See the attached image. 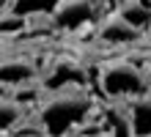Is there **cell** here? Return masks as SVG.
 I'll return each mask as SVG.
<instances>
[{"label": "cell", "instance_id": "obj_8", "mask_svg": "<svg viewBox=\"0 0 151 137\" xmlns=\"http://www.w3.org/2000/svg\"><path fill=\"white\" fill-rule=\"evenodd\" d=\"M25 104H19L17 99L6 90L3 102H0V129H3V134H14V129L19 126L25 118H28V113H25Z\"/></svg>", "mask_w": 151, "mask_h": 137}, {"label": "cell", "instance_id": "obj_10", "mask_svg": "<svg viewBox=\"0 0 151 137\" xmlns=\"http://www.w3.org/2000/svg\"><path fill=\"white\" fill-rule=\"evenodd\" d=\"M25 25H28L25 16H17L14 11H6V14H3V33H6V36H14L17 30H22Z\"/></svg>", "mask_w": 151, "mask_h": 137}, {"label": "cell", "instance_id": "obj_5", "mask_svg": "<svg viewBox=\"0 0 151 137\" xmlns=\"http://www.w3.org/2000/svg\"><path fill=\"white\" fill-rule=\"evenodd\" d=\"M0 80H3V88H19V85H28V82H36L39 80V69L30 58H22V55H11V58H3L0 63Z\"/></svg>", "mask_w": 151, "mask_h": 137}, {"label": "cell", "instance_id": "obj_6", "mask_svg": "<svg viewBox=\"0 0 151 137\" xmlns=\"http://www.w3.org/2000/svg\"><path fill=\"white\" fill-rule=\"evenodd\" d=\"M99 41L104 44H113V47H127V44H135L143 39V30H137L135 25H129L121 14H113L107 16L102 25H99Z\"/></svg>", "mask_w": 151, "mask_h": 137}, {"label": "cell", "instance_id": "obj_2", "mask_svg": "<svg viewBox=\"0 0 151 137\" xmlns=\"http://www.w3.org/2000/svg\"><path fill=\"white\" fill-rule=\"evenodd\" d=\"M99 90L107 102H129L135 96L151 93V77L132 60L115 58L99 69Z\"/></svg>", "mask_w": 151, "mask_h": 137}, {"label": "cell", "instance_id": "obj_7", "mask_svg": "<svg viewBox=\"0 0 151 137\" xmlns=\"http://www.w3.org/2000/svg\"><path fill=\"white\" fill-rule=\"evenodd\" d=\"M127 113H129L132 134H151V93L129 99L127 102Z\"/></svg>", "mask_w": 151, "mask_h": 137}, {"label": "cell", "instance_id": "obj_3", "mask_svg": "<svg viewBox=\"0 0 151 137\" xmlns=\"http://www.w3.org/2000/svg\"><path fill=\"white\" fill-rule=\"evenodd\" d=\"M99 14V0H60L52 14V25L58 30H83Z\"/></svg>", "mask_w": 151, "mask_h": 137}, {"label": "cell", "instance_id": "obj_4", "mask_svg": "<svg viewBox=\"0 0 151 137\" xmlns=\"http://www.w3.org/2000/svg\"><path fill=\"white\" fill-rule=\"evenodd\" d=\"M41 85H44L47 93H55V90H66V88H85L88 77H85V69L80 66L77 60L58 58L47 69V74L41 77Z\"/></svg>", "mask_w": 151, "mask_h": 137}, {"label": "cell", "instance_id": "obj_9", "mask_svg": "<svg viewBox=\"0 0 151 137\" xmlns=\"http://www.w3.org/2000/svg\"><path fill=\"white\" fill-rule=\"evenodd\" d=\"M118 14H121L129 25H135L137 30H143V33L151 27V11L140 3V0H127V3H121V6H118Z\"/></svg>", "mask_w": 151, "mask_h": 137}, {"label": "cell", "instance_id": "obj_1", "mask_svg": "<svg viewBox=\"0 0 151 137\" xmlns=\"http://www.w3.org/2000/svg\"><path fill=\"white\" fill-rule=\"evenodd\" d=\"M99 113L93 96L85 88H66L47 93L36 107V115L47 134H77L91 118Z\"/></svg>", "mask_w": 151, "mask_h": 137}]
</instances>
